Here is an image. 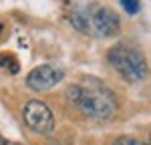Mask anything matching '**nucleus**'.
Here are the masks:
<instances>
[{"label":"nucleus","instance_id":"0eeeda50","mask_svg":"<svg viewBox=\"0 0 151 145\" xmlns=\"http://www.w3.org/2000/svg\"><path fill=\"white\" fill-rule=\"evenodd\" d=\"M0 69H4L6 72H10V75H16V72L20 71V67H18V62L16 59L12 57V55H0Z\"/></svg>","mask_w":151,"mask_h":145},{"label":"nucleus","instance_id":"6e6552de","mask_svg":"<svg viewBox=\"0 0 151 145\" xmlns=\"http://www.w3.org/2000/svg\"><path fill=\"white\" fill-rule=\"evenodd\" d=\"M113 145H151V143H145L141 139H135V137H129V135H123V137H117Z\"/></svg>","mask_w":151,"mask_h":145},{"label":"nucleus","instance_id":"39448f33","mask_svg":"<svg viewBox=\"0 0 151 145\" xmlns=\"http://www.w3.org/2000/svg\"><path fill=\"white\" fill-rule=\"evenodd\" d=\"M91 30H93L97 36H103V38H111V36H117L119 30H121V20L117 16L115 10L111 8H97V10L91 14Z\"/></svg>","mask_w":151,"mask_h":145},{"label":"nucleus","instance_id":"f03ea898","mask_svg":"<svg viewBox=\"0 0 151 145\" xmlns=\"http://www.w3.org/2000/svg\"><path fill=\"white\" fill-rule=\"evenodd\" d=\"M107 60L127 83H139L149 75V67H147L143 52L131 42L113 45L107 52Z\"/></svg>","mask_w":151,"mask_h":145},{"label":"nucleus","instance_id":"9b49d317","mask_svg":"<svg viewBox=\"0 0 151 145\" xmlns=\"http://www.w3.org/2000/svg\"><path fill=\"white\" fill-rule=\"evenodd\" d=\"M0 32H2V24H0Z\"/></svg>","mask_w":151,"mask_h":145},{"label":"nucleus","instance_id":"7ed1b4c3","mask_svg":"<svg viewBox=\"0 0 151 145\" xmlns=\"http://www.w3.org/2000/svg\"><path fill=\"white\" fill-rule=\"evenodd\" d=\"M22 119L24 125L35 133L40 135H48L55 129V115L48 109L47 103L38 101V99H30L22 109Z\"/></svg>","mask_w":151,"mask_h":145},{"label":"nucleus","instance_id":"f257e3e1","mask_svg":"<svg viewBox=\"0 0 151 145\" xmlns=\"http://www.w3.org/2000/svg\"><path fill=\"white\" fill-rule=\"evenodd\" d=\"M67 101L79 113L95 121H109L115 117L117 103L115 95L105 87L103 83L87 79L85 85H73L67 89Z\"/></svg>","mask_w":151,"mask_h":145},{"label":"nucleus","instance_id":"1a4fd4ad","mask_svg":"<svg viewBox=\"0 0 151 145\" xmlns=\"http://www.w3.org/2000/svg\"><path fill=\"white\" fill-rule=\"evenodd\" d=\"M119 2L125 8V12H129V14H137L139 12V0H119Z\"/></svg>","mask_w":151,"mask_h":145},{"label":"nucleus","instance_id":"423d86ee","mask_svg":"<svg viewBox=\"0 0 151 145\" xmlns=\"http://www.w3.org/2000/svg\"><path fill=\"white\" fill-rule=\"evenodd\" d=\"M69 22L75 30H79L83 34L85 32H91V14L87 10H83L81 6L79 8H73L69 12Z\"/></svg>","mask_w":151,"mask_h":145},{"label":"nucleus","instance_id":"9d476101","mask_svg":"<svg viewBox=\"0 0 151 145\" xmlns=\"http://www.w3.org/2000/svg\"><path fill=\"white\" fill-rule=\"evenodd\" d=\"M0 145H20V143H16V141H8L6 137H2V135H0Z\"/></svg>","mask_w":151,"mask_h":145},{"label":"nucleus","instance_id":"20e7f679","mask_svg":"<svg viewBox=\"0 0 151 145\" xmlns=\"http://www.w3.org/2000/svg\"><path fill=\"white\" fill-rule=\"evenodd\" d=\"M65 79V71L57 65H38L26 77V87L36 93H47Z\"/></svg>","mask_w":151,"mask_h":145}]
</instances>
